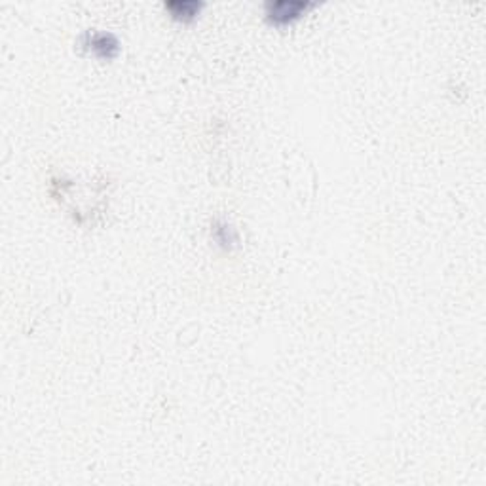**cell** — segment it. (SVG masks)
I'll list each match as a JSON object with an SVG mask.
<instances>
[{
  "instance_id": "cell-2",
  "label": "cell",
  "mask_w": 486,
  "mask_h": 486,
  "mask_svg": "<svg viewBox=\"0 0 486 486\" xmlns=\"http://www.w3.org/2000/svg\"><path fill=\"white\" fill-rule=\"evenodd\" d=\"M86 46L101 59H112L118 53V40L111 33H89L86 36Z\"/></svg>"
},
{
  "instance_id": "cell-1",
  "label": "cell",
  "mask_w": 486,
  "mask_h": 486,
  "mask_svg": "<svg viewBox=\"0 0 486 486\" xmlns=\"http://www.w3.org/2000/svg\"><path fill=\"white\" fill-rule=\"evenodd\" d=\"M310 8H314L311 2H302V0H277V2H268L266 4V18L274 25H287L293 23L294 19L302 18Z\"/></svg>"
},
{
  "instance_id": "cell-3",
  "label": "cell",
  "mask_w": 486,
  "mask_h": 486,
  "mask_svg": "<svg viewBox=\"0 0 486 486\" xmlns=\"http://www.w3.org/2000/svg\"><path fill=\"white\" fill-rule=\"evenodd\" d=\"M171 18L179 19V21H192L201 10V2H194V0H175V2H167L165 4Z\"/></svg>"
},
{
  "instance_id": "cell-4",
  "label": "cell",
  "mask_w": 486,
  "mask_h": 486,
  "mask_svg": "<svg viewBox=\"0 0 486 486\" xmlns=\"http://www.w3.org/2000/svg\"><path fill=\"white\" fill-rule=\"evenodd\" d=\"M213 232H215V240L219 241V245H223L228 249V247H232L236 243V232L228 223H223V221H221V223L215 224Z\"/></svg>"
}]
</instances>
